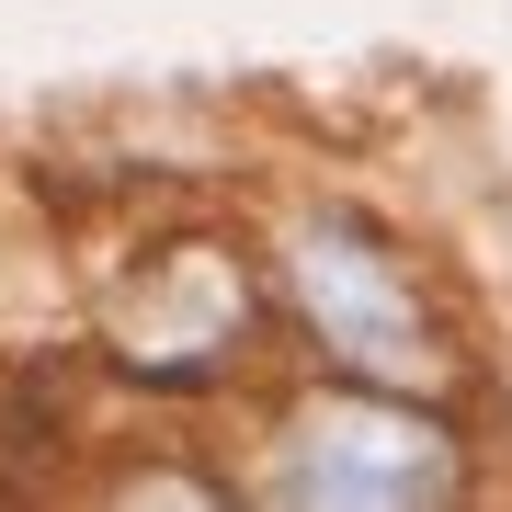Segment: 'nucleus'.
I'll use <instances>...</instances> for the list:
<instances>
[{"instance_id":"nucleus-1","label":"nucleus","mask_w":512,"mask_h":512,"mask_svg":"<svg viewBox=\"0 0 512 512\" xmlns=\"http://www.w3.org/2000/svg\"><path fill=\"white\" fill-rule=\"evenodd\" d=\"M285 285H296V308H308V330L342 353V376H365V387H433L444 376V342H433V319H421L410 274L365 228H330V217L296 228Z\"/></svg>"},{"instance_id":"nucleus-2","label":"nucleus","mask_w":512,"mask_h":512,"mask_svg":"<svg viewBox=\"0 0 512 512\" xmlns=\"http://www.w3.org/2000/svg\"><path fill=\"white\" fill-rule=\"evenodd\" d=\"M285 490L296 501H444L456 490V444L410 410H376V399H319L308 421L285 433Z\"/></svg>"}]
</instances>
